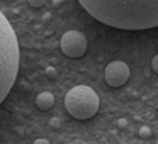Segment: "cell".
<instances>
[{
    "instance_id": "cell-9",
    "label": "cell",
    "mask_w": 158,
    "mask_h": 144,
    "mask_svg": "<svg viewBox=\"0 0 158 144\" xmlns=\"http://www.w3.org/2000/svg\"><path fill=\"white\" fill-rule=\"evenodd\" d=\"M139 136L143 137V139H148V137L151 136V130H150V127H146V126H143L139 129Z\"/></svg>"
},
{
    "instance_id": "cell-5",
    "label": "cell",
    "mask_w": 158,
    "mask_h": 144,
    "mask_svg": "<svg viewBox=\"0 0 158 144\" xmlns=\"http://www.w3.org/2000/svg\"><path fill=\"white\" fill-rule=\"evenodd\" d=\"M131 76V70L129 66L124 61H112L107 65L106 71H104V78H106V83L112 88H117V86H123L124 83L129 80Z\"/></svg>"
},
{
    "instance_id": "cell-3",
    "label": "cell",
    "mask_w": 158,
    "mask_h": 144,
    "mask_svg": "<svg viewBox=\"0 0 158 144\" xmlns=\"http://www.w3.org/2000/svg\"><path fill=\"white\" fill-rule=\"evenodd\" d=\"M99 95L95 93V90L87 85L73 86L65 97V107L68 114L78 120H87L94 117L99 110Z\"/></svg>"
},
{
    "instance_id": "cell-11",
    "label": "cell",
    "mask_w": 158,
    "mask_h": 144,
    "mask_svg": "<svg viewBox=\"0 0 158 144\" xmlns=\"http://www.w3.org/2000/svg\"><path fill=\"white\" fill-rule=\"evenodd\" d=\"M151 68H153L155 73H158V54L155 56L153 59H151Z\"/></svg>"
},
{
    "instance_id": "cell-6",
    "label": "cell",
    "mask_w": 158,
    "mask_h": 144,
    "mask_svg": "<svg viewBox=\"0 0 158 144\" xmlns=\"http://www.w3.org/2000/svg\"><path fill=\"white\" fill-rule=\"evenodd\" d=\"M36 105H38L39 110H49L53 105H55V95L49 92H43L36 97Z\"/></svg>"
},
{
    "instance_id": "cell-13",
    "label": "cell",
    "mask_w": 158,
    "mask_h": 144,
    "mask_svg": "<svg viewBox=\"0 0 158 144\" xmlns=\"http://www.w3.org/2000/svg\"><path fill=\"white\" fill-rule=\"evenodd\" d=\"M36 144H48V139H36Z\"/></svg>"
},
{
    "instance_id": "cell-4",
    "label": "cell",
    "mask_w": 158,
    "mask_h": 144,
    "mask_svg": "<svg viewBox=\"0 0 158 144\" xmlns=\"http://www.w3.org/2000/svg\"><path fill=\"white\" fill-rule=\"evenodd\" d=\"M61 51L68 58H82L87 53V38L80 31H68L61 38Z\"/></svg>"
},
{
    "instance_id": "cell-14",
    "label": "cell",
    "mask_w": 158,
    "mask_h": 144,
    "mask_svg": "<svg viewBox=\"0 0 158 144\" xmlns=\"http://www.w3.org/2000/svg\"><path fill=\"white\" fill-rule=\"evenodd\" d=\"M156 109H158V105H156Z\"/></svg>"
},
{
    "instance_id": "cell-1",
    "label": "cell",
    "mask_w": 158,
    "mask_h": 144,
    "mask_svg": "<svg viewBox=\"0 0 158 144\" xmlns=\"http://www.w3.org/2000/svg\"><path fill=\"white\" fill-rule=\"evenodd\" d=\"M95 21L121 31L158 27V0H78Z\"/></svg>"
},
{
    "instance_id": "cell-12",
    "label": "cell",
    "mask_w": 158,
    "mask_h": 144,
    "mask_svg": "<svg viewBox=\"0 0 158 144\" xmlns=\"http://www.w3.org/2000/svg\"><path fill=\"white\" fill-rule=\"evenodd\" d=\"M117 127L124 129V127H126V119H119V120H117Z\"/></svg>"
},
{
    "instance_id": "cell-2",
    "label": "cell",
    "mask_w": 158,
    "mask_h": 144,
    "mask_svg": "<svg viewBox=\"0 0 158 144\" xmlns=\"http://www.w3.org/2000/svg\"><path fill=\"white\" fill-rule=\"evenodd\" d=\"M19 73V41L9 19L0 12V103L9 95Z\"/></svg>"
},
{
    "instance_id": "cell-10",
    "label": "cell",
    "mask_w": 158,
    "mask_h": 144,
    "mask_svg": "<svg viewBox=\"0 0 158 144\" xmlns=\"http://www.w3.org/2000/svg\"><path fill=\"white\" fill-rule=\"evenodd\" d=\"M27 2H29V5H31L32 9H39V7L44 5V0H27Z\"/></svg>"
},
{
    "instance_id": "cell-8",
    "label": "cell",
    "mask_w": 158,
    "mask_h": 144,
    "mask_svg": "<svg viewBox=\"0 0 158 144\" xmlns=\"http://www.w3.org/2000/svg\"><path fill=\"white\" fill-rule=\"evenodd\" d=\"M44 73H46V76H48V78H51V80L58 76V71H56L55 66H48V68L44 70Z\"/></svg>"
},
{
    "instance_id": "cell-7",
    "label": "cell",
    "mask_w": 158,
    "mask_h": 144,
    "mask_svg": "<svg viewBox=\"0 0 158 144\" xmlns=\"http://www.w3.org/2000/svg\"><path fill=\"white\" fill-rule=\"evenodd\" d=\"M49 126H51L53 129H60V127L63 126V120L60 119V117H51V119H49Z\"/></svg>"
}]
</instances>
